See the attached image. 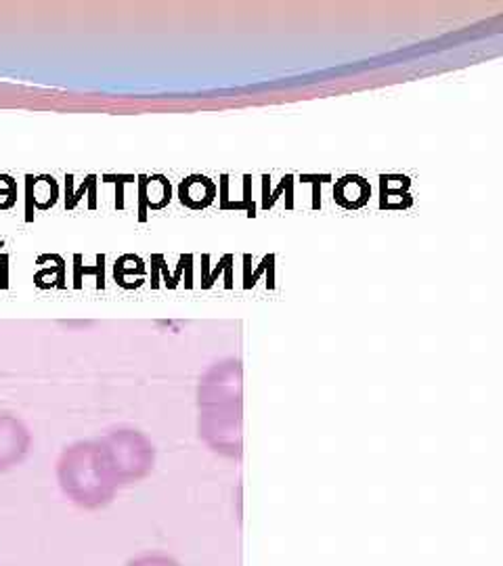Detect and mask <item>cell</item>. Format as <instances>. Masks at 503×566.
<instances>
[{"instance_id":"8","label":"cell","mask_w":503,"mask_h":566,"mask_svg":"<svg viewBox=\"0 0 503 566\" xmlns=\"http://www.w3.org/2000/svg\"><path fill=\"white\" fill-rule=\"evenodd\" d=\"M222 273H224V287H227V290H233V254H224V256H222L219 266H217L212 273H208V280L201 283V290H210Z\"/></svg>"},{"instance_id":"16","label":"cell","mask_w":503,"mask_h":566,"mask_svg":"<svg viewBox=\"0 0 503 566\" xmlns=\"http://www.w3.org/2000/svg\"><path fill=\"white\" fill-rule=\"evenodd\" d=\"M139 221H147V175H139Z\"/></svg>"},{"instance_id":"7","label":"cell","mask_w":503,"mask_h":566,"mask_svg":"<svg viewBox=\"0 0 503 566\" xmlns=\"http://www.w3.org/2000/svg\"><path fill=\"white\" fill-rule=\"evenodd\" d=\"M74 271H76V273H74V287H78V290H81L82 287V273H84V275H97V287H99V290H103V287H105V256H103V254H99V256H97V264H95V266H82V256L81 254H76V256H74Z\"/></svg>"},{"instance_id":"10","label":"cell","mask_w":503,"mask_h":566,"mask_svg":"<svg viewBox=\"0 0 503 566\" xmlns=\"http://www.w3.org/2000/svg\"><path fill=\"white\" fill-rule=\"evenodd\" d=\"M271 264H275V254H264L262 263L259 264V269H256L254 273H250V271L243 269V290H252V287L256 285V282H259V277H261L262 273H266V269H269Z\"/></svg>"},{"instance_id":"12","label":"cell","mask_w":503,"mask_h":566,"mask_svg":"<svg viewBox=\"0 0 503 566\" xmlns=\"http://www.w3.org/2000/svg\"><path fill=\"white\" fill-rule=\"evenodd\" d=\"M95 187H97V177H95V175H88L86 181H84V185H82L76 193H65V206H67V210L76 208L86 191H88V193H95Z\"/></svg>"},{"instance_id":"17","label":"cell","mask_w":503,"mask_h":566,"mask_svg":"<svg viewBox=\"0 0 503 566\" xmlns=\"http://www.w3.org/2000/svg\"><path fill=\"white\" fill-rule=\"evenodd\" d=\"M154 256H156V261H158V269L164 273V283H166V287H168V290H172V275H170L168 266L164 264V256H161V254H154Z\"/></svg>"},{"instance_id":"18","label":"cell","mask_w":503,"mask_h":566,"mask_svg":"<svg viewBox=\"0 0 503 566\" xmlns=\"http://www.w3.org/2000/svg\"><path fill=\"white\" fill-rule=\"evenodd\" d=\"M229 203V175L221 177V208L224 210Z\"/></svg>"},{"instance_id":"15","label":"cell","mask_w":503,"mask_h":566,"mask_svg":"<svg viewBox=\"0 0 503 566\" xmlns=\"http://www.w3.org/2000/svg\"><path fill=\"white\" fill-rule=\"evenodd\" d=\"M294 182H296L294 181V175H285V177L282 179V182H280V187L275 189V193H273V196H269V200H266V203L262 206V210H271V208L275 206V202L282 198L283 191H287V189H290Z\"/></svg>"},{"instance_id":"19","label":"cell","mask_w":503,"mask_h":566,"mask_svg":"<svg viewBox=\"0 0 503 566\" xmlns=\"http://www.w3.org/2000/svg\"><path fill=\"white\" fill-rule=\"evenodd\" d=\"M151 287H154V290H158V287H160V280H158V271H160V269H158V261H156V256H151Z\"/></svg>"},{"instance_id":"13","label":"cell","mask_w":503,"mask_h":566,"mask_svg":"<svg viewBox=\"0 0 503 566\" xmlns=\"http://www.w3.org/2000/svg\"><path fill=\"white\" fill-rule=\"evenodd\" d=\"M135 175H105L103 177V181L105 182H116V206L118 208H124V182H135Z\"/></svg>"},{"instance_id":"2","label":"cell","mask_w":503,"mask_h":566,"mask_svg":"<svg viewBox=\"0 0 503 566\" xmlns=\"http://www.w3.org/2000/svg\"><path fill=\"white\" fill-rule=\"evenodd\" d=\"M201 399L206 405L203 434L217 449L235 453L240 449V369L233 365L214 369L206 380Z\"/></svg>"},{"instance_id":"9","label":"cell","mask_w":503,"mask_h":566,"mask_svg":"<svg viewBox=\"0 0 503 566\" xmlns=\"http://www.w3.org/2000/svg\"><path fill=\"white\" fill-rule=\"evenodd\" d=\"M126 566H181V563H177L166 554H143L133 558Z\"/></svg>"},{"instance_id":"5","label":"cell","mask_w":503,"mask_h":566,"mask_svg":"<svg viewBox=\"0 0 503 566\" xmlns=\"http://www.w3.org/2000/svg\"><path fill=\"white\" fill-rule=\"evenodd\" d=\"M179 198H181L182 206H187L191 210L208 208L217 198V185L208 177L191 175L179 185Z\"/></svg>"},{"instance_id":"14","label":"cell","mask_w":503,"mask_h":566,"mask_svg":"<svg viewBox=\"0 0 503 566\" xmlns=\"http://www.w3.org/2000/svg\"><path fill=\"white\" fill-rule=\"evenodd\" d=\"M243 206L248 212V219H256V203L252 202V177L243 175Z\"/></svg>"},{"instance_id":"4","label":"cell","mask_w":503,"mask_h":566,"mask_svg":"<svg viewBox=\"0 0 503 566\" xmlns=\"http://www.w3.org/2000/svg\"><path fill=\"white\" fill-rule=\"evenodd\" d=\"M32 449V432L25 422L9 413L0 411V474L9 472L28 458Z\"/></svg>"},{"instance_id":"3","label":"cell","mask_w":503,"mask_h":566,"mask_svg":"<svg viewBox=\"0 0 503 566\" xmlns=\"http://www.w3.org/2000/svg\"><path fill=\"white\" fill-rule=\"evenodd\" d=\"M97 446L101 460L118 489L142 483L156 464L151 441L133 428H116L97 441Z\"/></svg>"},{"instance_id":"6","label":"cell","mask_w":503,"mask_h":566,"mask_svg":"<svg viewBox=\"0 0 503 566\" xmlns=\"http://www.w3.org/2000/svg\"><path fill=\"white\" fill-rule=\"evenodd\" d=\"M350 196H355V198H353L355 208H357V210L363 208L365 203L369 202V196H371L369 181H365L359 175H346V177H343L340 181L336 182V187H334V200L348 210Z\"/></svg>"},{"instance_id":"11","label":"cell","mask_w":503,"mask_h":566,"mask_svg":"<svg viewBox=\"0 0 503 566\" xmlns=\"http://www.w3.org/2000/svg\"><path fill=\"white\" fill-rule=\"evenodd\" d=\"M302 182H313V210L322 208V182H332V175H301Z\"/></svg>"},{"instance_id":"1","label":"cell","mask_w":503,"mask_h":566,"mask_svg":"<svg viewBox=\"0 0 503 566\" xmlns=\"http://www.w3.org/2000/svg\"><path fill=\"white\" fill-rule=\"evenodd\" d=\"M57 481L63 495L82 510H101L116 500L118 486L101 460L99 446L81 441L65 447L57 460Z\"/></svg>"}]
</instances>
